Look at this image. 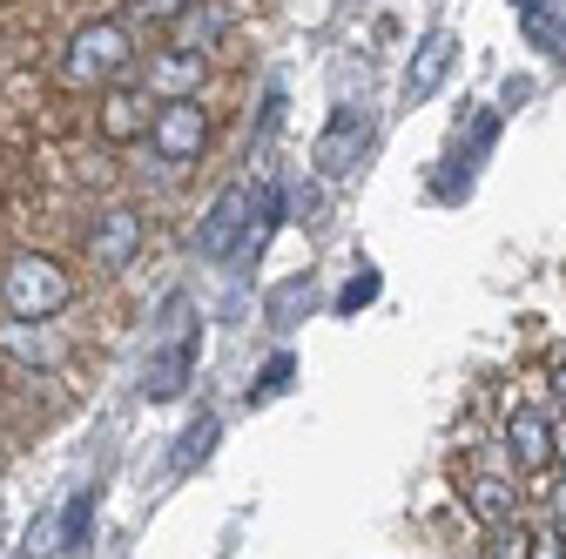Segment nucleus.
Returning a JSON list of instances; mask_svg holds the SVG:
<instances>
[{
  "mask_svg": "<svg viewBox=\"0 0 566 559\" xmlns=\"http://www.w3.org/2000/svg\"><path fill=\"white\" fill-rule=\"evenodd\" d=\"M0 304H8L14 324H48V317H61L67 304H75V276H67L54 256H41V250L8 256V270H0Z\"/></svg>",
  "mask_w": 566,
  "mask_h": 559,
  "instance_id": "f257e3e1",
  "label": "nucleus"
},
{
  "mask_svg": "<svg viewBox=\"0 0 566 559\" xmlns=\"http://www.w3.org/2000/svg\"><path fill=\"white\" fill-rule=\"evenodd\" d=\"M128 61H135L128 21H88V28H75V41L61 54V82L67 88H108L128 75Z\"/></svg>",
  "mask_w": 566,
  "mask_h": 559,
  "instance_id": "f03ea898",
  "label": "nucleus"
},
{
  "mask_svg": "<svg viewBox=\"0 0 566 559\" xmlns=\"http://www.w3.org/2000/svg\"><path fill=\"white\" fill-rule=\"evenodd\" d=\"M202 143H209V108H202L196 95L156 102V115H149V149H156V162L189 169V162L202 156Z\"/></svg>",
  "mask_w": 566,
  "mask_h": 559,
  "instance_id": "7ed1b4c3",
  "label": "nucleus"
},
{
  "mask_svg": "<svg viewBox=\"0 0 566 559\" xmlns=\"http://www.w3.org/2000/svg\"><path fill=\"white\" fill-rule=\"evenodd\" d=\"M250 209H256V189L250 182H230L217 202H209V217L196 223V256L202 263H237V250L250 236Z\"/></svg>",
  "mask_w": 566,
  "mask_h": 559,
  "instance_id": "20e7f679",
  "label": "nucleus"
},
{
  "mask_svg": "<svg viewBox=\"0 0 566 559\" xmlns=\"http://www.w3.org/2000/svg\"><path fill=\"white\" fill-rule=\"evenodd\" d=\"M142 236H149V223H142V209L115 202V209H102V217H95V230H88V263H95L102 276H115V270H128V263L142 256Z\"/></svg>",
  "mask_w": 566,
  "mask_h": 559,
  "instance_id": "39448f33",
  "label": "nucleus"
},
{
  "mask_svg": "<svg viewBox=\"0 0 566 559\" xmlns=\"http://www.w3.org/2000/svg\"><path fill=\"white\" fill-rule=\"evenodd\" d=\"M196 351H202V330H196V324H189L182 337L156 344V351H149V365H142V398H149V404H176V398L189 391Z\"/></svg>",
  "mask_w": 566,
  "mask_h": 559,
  "instance_id": "423d86ee",
  "label": "nucleus"
},
{
  "mask_svg": "<svg viewBox=\"0 0 566 559\" xmlns=\"http://www.w3.org/2000/svg\"><path fill=\"white\" fill-rule=\"evenodd\" d=\"M452 61H459V41L446 34V28H432L418 48H411V61H405V82H398V95H405V108H418V102H432L439 88H446V75H452Z\"/></svg>",
  "mask_w": 566,
  "mask_h": 559,
  "instance_id": "0eeeda50",
  "label": "nucleus"
},
{
  "mask_svg": "<svg viewBox=\"0 0 566 559\" xmlns=\"http://www.w3.org/2000/svg\"><path fill=\"white\" fill-rule=\"evenodd\" d=\"M365 143H371V115H365V108H331V122H324V135H317V156H311V162L337 182V176L358 169Z\"/></svg>",
  "mask_w": 566,
  "mask_h": 559,
  "instance_id": "6e6552de",
  "label": "nucleus"
},
{
  "mask_svg": "<svg viewBox=\"0 0 566 559\" xmlns=\"http://www.w3.org/2000/svg\"><path fill=\"white\" fill-rule=\"evenodd\" d=\"M149 115H156V95L149 88L108 82L102 88V108H95V128H102V143H142V135H149Z\"/></svg>",
  "mask_w": 566,
  "mask_h": 559,
  "instance_id": "1a4fd4ad",
  "label": "nucleus"
},
{
  "mask_svg": "<svg viewBox=\"0 0 566 559\" xmlns=\"http://www.w3.org/2000/svg\"><path fill=\"white\" fill-rule=\"evenodd\" d=\"M202 75H209V54H202V48H182V41H169V48L149 61V75H142V88H149L156 102H182V95H196V88H202Z\"/></svg>",
  "mask_w": 566,
  "mask_h": 559,
  "instance_id": "9d476101",
  "label": "nucleus"
},
{
  "mask_svg": "<svg viewBox=\"0 0 566 559\" xmlns=\"http://www.w3.org/2000/svg\"><path fill=\"white\" fill-rule=\"evenodd\" d=\"M506 452L520 458V472L526 478H539L546 465H553V425L539 411H513V425H506Z\"/></svg>",
  "mask_w": 566,
  "mask_h": 559,
  "instance_id": "9b49d317",
  "label": "nucleus"
},
{
  "mask_svg": "<svg viewBox=\"0 0 566 559\" xmlns=\"http://www.w3.org/2000/svg\"><path fill=\"white\" fill-rule=\"evenodd\" d=\"M465 506L479 513V526H500V519H520V485H506V478H492V472H479V478H465Z\"/></svg>",
  "mask_w": 566,
  "mask_h": 559,
  "instance_id": "f8f14e48",
  "label": "nucleus"
},
{
  "mask_svg": "<svg viewBox=\"0 0 566 559\" xmlns=\"http://www.w3.org/2000/svg\"><path fill=\"white\" fill-rule=\"evenodd\" d=\"M217 411H196V425H182V439H176V452H169V472H189V465H202L209 452H217Z\"/></svg>",
  "mask_w": 566,
  "mask_h": 559,
  "instance_id": "ddd939ff",
  "label": "nucleus"
},
{
  "mask_svg": "<svg viewBox=\"0 0 566 559\" xmlns=\"http://www.w3.org/2000/svg\"><path fill=\"white\" fill-rule=\"evenodd\" d=\"M88 526H95V485H82V493L67 499V513H61V559H82Z\"/></svg>",
  "mask_w": 566,
  "mask_h": 559,
  "instance_id": "4468645a",
  "label": "nucleus"
},
{
  "mask_svg": "<svg viewBox=\"0 0 566 559\" xmlns=\"http://www.w3.org/2000/svg\"><path fill=\"white\" fill-rule=\"evenodd\" d=\"M526 546H533V532H526L520 519H500V526H485L479 559H526Z\"/></svg>",
  "mask_w": 566,
  "mask_h": 559,
  "instance_id": "2eb2a0df",
  "label": "nucleus"
},
{
  "mask_svg": "<svg viewBox=\"0 0 566 559\" xmlns=\"http://www.w3.org/2000/svg\"><path fill=\"white\" fill-rule=\"evenodd\" d=\"M182 8H189V0H135V21H149V28H169Z\"/></svg>",
  "mask_w": 566,
  "mask_h": 559,
  "instance_id": "dca6fc26",
  "label": "nucleus"
},
{
  "mask_svg": "<svg viewBox=\"0 0 566 559\" xmlns=\"http://www.w3.org/2000/svg\"><path fill=\"white\" fill-rule=\"evenodd\" d=\"M371 297H378V270L350 276V284H344V297H337V310H358V304H371Z\"/></svg>",
  "mask_w": 566,
  "mask_h": 559,
  "instance_id": "f3484780",
  "label": "nucleus"
},
{
  "mask_svg": "<svg viewBox=\"0 0 566 559\" xmlns=\"http://www.w3.org/2000/svg\"><path fill=\"white\" fill-rule=\"evenodd\" d=\"M526 559H566V532H559V526H546V532H533V546H526Z\"/></svg>",
  "mask_w": 566,
  "mask_h": 559,
  "instance_id": "a211bd4d",
  "label": "nucleus"
},
{
  "mask_svg": "<svg viewBox=\"0 0 566 559\" xmlns=\"http://www.w3.org/2000/svg\"><path fill=\"white\" fill-rule=\"evenodd\" d=\"M283 384H291V358H270V371H263V384H256V398H276Z\"/></svg>",
  "mask_w": 566,
  "mask_h": 559,
  "instance_id": "6ab92c4d",
  "label": "nucleus"
},
{
  "mask_svg": "<svg viewBox=\"0 0 566 559\" xmlns=\"http://www.w3.org/2000/svg\"><path fill=\"white\" fill-rule=\"evenodd\" d=\"M553 458L566 465V418H559V425H553Z\"/></svg>",
  "mask_w": 566,
  "mask_h": 559,
  "instance_id": "aec40b11",
  "label": "nucleus"
},
{
  "mask_svg": "<svg viewBox=\"0 0 566 559\" xmlns=\"http://www.w3.org/2000/svg\"><path fill=\"white\" fill-rule=\"evenodd\" d=\"M553 391H559V398H566V365H559V371H553Z\"/></svg>",
  "mask_w": 566,
  "mask_h": 559,
  "instance_id": "412c9836",
  "label": "nucleus"
},
{
  "mask_svg": "<svg viewBox=\"0 0 566 559\" xmlns=\"http://www.w3.org/2000/svg\"><path fill=\"white\" fill-rule=\"evenodd\" d=\"M513 8H520V14H533V8H546V0H513Z\"/></svg>",
  "mask_w": 566,
  "mask_h": 559,
  "instance_id": "4be33fe9",
  "label": "nucleus"
}]
</instances>
